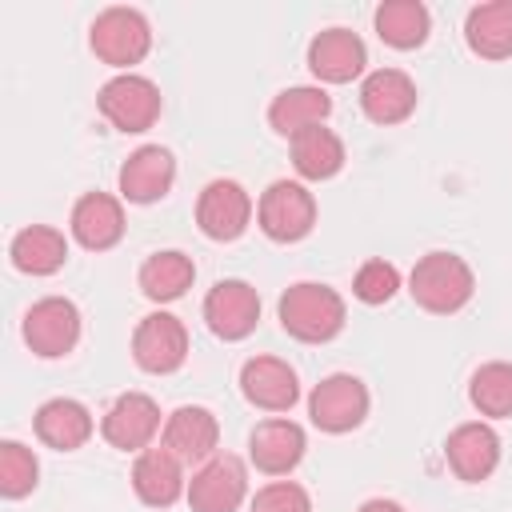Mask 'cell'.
Returning <instances> with one entry per match:
<instances>
[{
  "label": "cell",
  "instance_id": "603a6c76",
  "mask_svg": "<svg viewBox=\"0 0 512 512\" xmlns=\"http://www.w3.org/2000/svg\"><path fill=\"white\" fill-rule=\"evenodd\" d=\"M332 112V96L324 88H312V84H300V88H284L272 104H268V124L280 132V136H300L304 128H316L324 124Z\"/></svg>",
  "mask_w": 512,
  "mask_h": 512
},
{
  "label": "cell",
  "instance_id": "ac0fdd59",
  "mask_svg": "<svg viewBox=\"0 0 512 512\" xmlns=\"http://www.w3.org/2000/svg\"><path fill=\"white\" fill-rule=\"evenodd\" d=\"M72 236L80 248L88 252H108L120 244L124 236V208L116 196L108 192H84L76 204H72V220H68Z\"/></svg>",
  "mask_w": 512,
  "mask_h": 512
},
{
  "label": "cell",
  "instance_id": "1f68e13d",
  "mask_svg": "<svg viewBox=\"0 0 512 512\" xmlns=\"http://www.w3.org/2000/svg\"><path fill=\"white\" fill-rule=\"evenodd\" d=\"M248 512H312V500L296 480H272L252 496Z\"/></svg>",
  "mask_w": 512,
  "mask_h": 512
},
{
  "label": "cell",
  "instance_id": "cb8c5ba5",
  "mask_svg": "<svg viewBox=\"0 0 512 512\" xmlns=\"http://www.w3.org/2000/svg\"><path fill=\"white\" fill-rule=\"evenodd\" d=\"M8 256H12V264H16L20 272H28V276H52V272H60L64 260H68V240H64V232H56V228H48V224H28V228H20V232L12 236Z\"/></svg>",
  "mask_w": 512,
  "mask_h": 512
},
{
  "label": "cell",
  "instance_id": "f546056e",
  "mask_svg": "<svg viewBox=\"0 0 512 512\" xmlns=\"http://www.w3.org/2000/svg\"><path fill=\"white\" fill-rule=\"evenodd\" d=\"M36 480H40V464L32 448H24L20 440H4L0 444V496L20 500L36 488Z\"/></svg>",
  "mask_w": 512,
  "mask_h": 512
},
{
  "label": "cell",
  "instance_id": "484cf974",
  "mask_svg": "<svg viewBox=\"0 0 512 512\" xmlns=\"http://www.w3.org/2000/svg\"><path fill=\"white\" fill-rule=\"evenodd\" d=\"M140 292L156 304H168V300H180L192 280H196V264L192 256L176 252V248H164V252H152L144 264H140Z\"/></svg>",
  "mask_w": 512,
  "mask_h": 512
},
{
  "label": "cell",
  "instance_id": "f1b7e54d",
  "mask_svg": "<svg viewBox=\"0 0 512 512\" xmlns=\"http://www.w3.org/2000/svg\"><path fill=\"white\" fill-rule=\"evenodd\" d=\"M468 400L480 416H512V364L504 360H492V364H480L468 380Z\"/></svg>",
  "mask_w": 512,
  "mask_h": 512
},
{
  "label": "cell",
  "instance_id": "7402d4cb",
  "mask_svg": "<svg viewBox=\"0 0 512 512\" xmlns=\"http://www.w3.org/2000/svg\"><path fill=\"white\" fill-rule=\"evenodd\" d=\"M36 424V436L56 448V452H76L88 436H92V412L72 400V396H56V400H44L32 416Z\"/></svg>",
  "mask_w": 512,
  "mask_h": 512
},
{
  "label": "cell",
  "instance_id": "6da1fadb",
  "mask_svg": "<svg viewBox=\"0 0 512 512\" xmlns=\"http://www.w3.org/2000/svg\"><path fill=\"white\" fill-rule=\"evenodd\" d=\"M280 328L300 340V344H328L332 336H340L348 312L336 288L316 284V280H300L280 296Z\"/></svg>",
  "mask_w": 512,
  "mask_h": 512
},
{
  "label": "cell",
  "instance_id": "44dd1931",
  "mask_svg": "<svg viewBox=\"0 0 512 512\" xmlns=\"http://www.w3.org/2000/svg\"><path fill=\"white\" fill-rule=\"evenodd\" d=\"M132 492L148 504V508H172L188 488H184V464L160 444V448H144L132 464Z\"/></svg>",
  "mask_w": 512,
  "mask_h": 512
},
{
  "label": "cell",
  "instance_id": "5bb4252c",
  "mask_svg": "<svg viewBox=\"0 0 512 512\" xmlns=\"http://www.w3.org/2000/svg\"><path fill=\"white\" fill-rule=\"evenodd\" d=\"M240 392L248 404L264 408V412H288L300 400V380L296 368L280 356H252L240 368Z\"/></svg>",
  "mask_w": 512,
  "mask_h": 512
},
{
  "label": "cell",
  "instance_id": "7c38bea8",
  "mask_svg": "<svg viewBox=\"0 0 512 512\" xmlns=\"http://www.w3.org/2000/svg\"><path fill=\"white\" fill-rule=\"evenodd\" d=\"M100 432L112 448L120 452H144L152 444V436L160 432V408L152 396L144 392H124L112 400V408L100 420Z\"/></svg>",
  "mask_w": 512,
  "mask_h": 512
},
{
  "label": "cell",
  "instance_id": "83f0119b",
  "mask_svg": "<svg viewBox=\"0 0 512 512\" xmlns=\"http://www.w3.org/2000/svg\"><path fill=\"white\" fill-rule=\"evenodd\" d=\"M428 28H432V16L420 0H384L376 8V32L388 48H420L428 40Z\"/></svg>",
  "mask_w": 512,
  "mask_h": 512
},
{
  "label": "cell",
  "instance_id": "52a82bcc",
  "mask_svg": "<svg viewBox=\"0 0 512 512\" xmlns=\"http://www.w3.org/2000/svg\"><path fill=\"white\" fill-rule=\"evenodd\" d=\"M80 340V308L68 296H44L24 312V344L44 356H68Z\"/></svg>",
  "mask_w": 512,
  "mask_h": 512
},
{
  "label": "cell",
  "instance_id": "9c48e42d",
  "mask_svg": "<svg viewBox=\"0 0 512 512\" xmlns=\"http://www.w3.org/2000/svg\"><path fill=\"white\" fill-rule=\"evenodd\" d=\"M244 496H248V472H244L240 456H232V452L204 460L188 480L192 512H236Z\"/></svg>",
  "mask_w": 512,
  "mask_h": 512
},
{
  "label": "cell",
  "instance_id": "7a4b0ae2",
  "mask_svg": "<svg viewBox=\"0 0 512 512\" xmlns=\"http://www.w3.org/2000/svg\"><path fill=\"white\" fill-rule=\"evenodd\" d=\"M408 292H412V300L424 312L452 316V312H460L472 300L476 276H472L464 256H456V252H428V256L416 260V268L408 276Z\"/></svg>",
  "mask_w": 512,
  "mask_h": 512
},
{
  "label": "cell",
  "instance_id": "2e32d148",
  "mask_svg": "<svg viewBox=\"0 0 512 512\" xmlns=\"http://www.w3.org/2000/svg\"><path fill=\"white\" fill-rule=\"evenodd\" d=\"M220 444V424L204 404H180L168 420H164V448L180 460V464H204L216 456Z\"/></svg>",
  "mask_w": 512,
  "mask_h": 512
},
{
  "label": "cell",
  "instance_id": "4fadbf2b",
  "mask_svg": "<svg viewBox=\"0 0 512 512\" xmlns=\"http://www.w3.org/2000/svg\"><path fill=\"white\" fill-rule=\"evenodd\" d=\"M444 456H448V468L464 480V484H480L496 472L500 464V436L492 424H480V420H468L460 428L448 432L444 440Z\"/></svg>",
  "mask_w": 512,
  "mask_h": 512
},
{
  "label": "cell",
  "instance_id": "4dcf8cb0",
  "mask_svg": "<svg viewBox=\"0 0 512 512\" xmlns=\"http://www.w3.org/2000/svg\"><path fill=\"white\" fill-rule=\"evenodd\" d=\"M396 288H400V272L388 260H364L352 280V296L360 304H388L396 296Z\"/></svg>",
  "mask_w": 512,
  "mask_h": 512
},
{
  "label": "cell",
  "instance_id": "4316f807",
  "mask_svg": "<svg viewBox=\"0 0 512 512\" xmlns=\"http://www.w3.org/2000/svg\"><path fill=\"white\" fill-rule=\"evenodd\" d=\"M292 164L304 180H332L344 168V140L324 124L304 128L292 136Z\"/></svg>",
  "mask_w": 512,
  "mask_h": 512
},
{
  "label": "cell",
  "instance_id": "ba28073f",
  "mask_svg": "<svg viewBox=\"0 0 512 512\" xmlns=\"http://www.w3.org/2000/svg\"><path fill=\"white\" fill-rule=\"evenodd\" d=\"M132 360L152 372L168 376L188 360V328L172 312H148L132 332Z\"/></svg>",
  "mask_w": 512,
  "mask_h": 512
},
{
  "label": "cell",
  "instance_id": "9a60e30c",
  "mask_svg": "<svg viewBox=\"0 0 512 512\" xmlns=\"http://www.w3.org/2000/svg\"><path fill=\"white\" fill-rule=\"evenodd\" d=\"M364 64H368V48L348 28H324L308 44V68L324 84H348L364 72Z\"/></svg>",
  "mask_w": 512,
  "mask_h": 512
},
{
  "label": "cell",
  "instance_id": "3957f363",
  "mask_svg": "<svg viewBox=\"0 0 512 512\" xmlns=\"http://www.w3.org/2000/svg\"><path fill=\"white\" fill-rule=\"evenodd\" d=\"M260 232L276 244H296L316 228V200L296 180H272L256 204Z\"/></svg>",
  "mask_w": 512,
  "mask_h": 512
},
{
  "label": "cell",
  "instance_id": "30bf717a",
  "mask_svg": "<svg viewBox=\"0 0 512 512\" xmlns=\"http://www.w3.org/2000/svg\"><path fill=\"white\" fill-rule=\"evenodd\" d=\"M252 220V196L244 192V184L236 180H212L204 184L200 200H196V224L208 240H236L244 236Z\"/></svg>",
  "mask_w": 512,
  "mask_h": 512
},
{
  "label": "cell",
  "instance_id": "ffe728a7",
  "mask_svg": "<svg viewBox=\"0 0 512 512\" xmlns=\"http://www.w3.org/2000/svg\"><path fill=\"white\" fill-rule=\"evenodd\" d=\"M172 180H176V160L160 144H144L120 164V196L132 204H152L168 196Z\"/></svg>",
  "mask_w": 512,
  "mask_h": 512
},
{
  "label": "cell",
  "instance_id": "d4e9b609",
  "mask_svg": "<svg viewBox=\"0 0 512 512\" xmlns=\"http://www.w3.org/2000/svg\"><path fill=\"white\" fill-rule=\"evenodd\" d=\"M464 40L476 56L484 60H504L512 56V0H492L476 4L464 20Z\"/></svg>",
  "mask_w": 512,
  "mask_h": 512
},
{
  "label": "cell",
  "instance_id": "5b68a950",
  "mask_svg": "<svg viewBox=\"0 0 512 512\" xmlns=\"http://www.w3.org/2000/svg\"><path fill=\"white\" fill-rule=\"evenodd\" d=\"M96 108H100V116H104L112 128H120V132H148V128L160 120L164 100H160V88H156L148 76L120 72V76H112V80L100 88Z\"/></svg>",
  "mask_w": 512,
  "mask_h": 512
},
{
  "label": "cell",
  "instance_id": "8992f818",
  "mask_svg": "<svg viewBox=\"0 0 512 512\" xmlns=\"http://www.w3.org/2000/svg\"><path fill=\"white\" fill-rule=\"evenodd\" d=\"M308 416H312V424L320 432H332V436L360 428L364 416H368V388H364V380L352 376V372L324 376L312 388V396H308Z\"/></svg>",
  "mask_w": 512,
  "mask_h": 512
},
{
  "label": "cell",
  "instance_id": "e0dca14e",
  "mask_svg": "<svg viewBox=\"0 0 512 512\" xmlns=\"http://www.w3.org/2000/svg\"><path fill=\"white\" fill-rule=\"evenodd\" d=\"M304 428L296 420H284V416H272V420H260L252 432H248V456L260 472L268 476H288L300 460H304Z\"/></svg>",
  "mask_w": 512,
  "mask_h": 512
},
{
  "label": "cell",
  "instance_id": "d6a6232c",
  "mask_svg": "<svg viewBox=\"0 0 512 512\" xmlns=\"http://www.w3.org/2000/svg\"><path fill=\"white\" fill-rule=\"evenodd\" d=\"M356 512H404L396 500H384V496H376V500H364Z\"/></svg>",
  "mask_w": 512,
  "mask_h": 512
},
{
  "label": "cell",
  "instance_id": "d6986e66",
  "mask_svg": "<svg viewBox=\"0 0 512 512\" xmlns=\"http://www.w3.org/2000/svg\"><path fill=\"white\" fill-rule=\"evenodd\" d=\"M360 108L372 124H400L416 112V84L400 68H376L360 84Z\"/></svg>",
  "mask_w": 512,
  "mask_h": 512
},
{
  "label": "cell",
  "instance_id": "8fae6325",
  "mask_svg": "<svg viewBox=\"0 0 512 512\" xmlns=\"http://www.w3.org/2000/svg\"><path fill=\"white\" fill-rule=\"evenodd\" d=\"M260 320V296L248 280H220L204 296V324L220 340H244Z\"/></svg>",
  "mask_w": 512,
  "mask_h": 512
},
{
  "label": "cell",
  "instance_id": "277c9868",
  "mask_svg": "<svg viewBox=\"0 0 512 512\" xmlns=\"http://www.w3.org/2000/svg\"><path fill=\"white\" fill-rule=\"evenodd\" d=\"M92 52L112 68H132L152 48V28L136 8H104L88 28Z\"/></svg>",
  "mask_w": 512,
  "mask_h": 512
}]
</instances>
